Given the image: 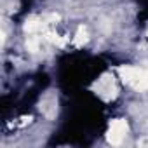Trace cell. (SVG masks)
Returning <instances> with one entry per match:
<instances>
[{
	"label": "cell",
	"instance_id": "obj_1",
	"mask_svg": "<svg viewBox=\"0 0 148 148\" xmlns=\"http://www.w3.org/2000/svg\"><path fill=\"white\" fill-rule=\"evenodd\" d=\"M127 131H129V125H127L125 120H122V119H115V120H112V124H110V127H108V134H106L108 143L113 145V146L122 145V141H124Z\"/></svg>",
	"mask_w": 148,
	"mask_h": 148
},
{
	"label": "cell",
	"instance_id": "obj_2",
	"mask_svg": "<svg viewBox=\"0 0 148 148\" xmlns=\"http://www.w3.org/2000/svg\"><path fill=\"white\" fill-rule=\"evenodd\" d=\"M98 92L105 98V99H110V98H115V92H117V87L113 84V79H110V75H103L99 80H98Z\"/></svg>",
	"mask_w": 148,
	"mask_h": 148
},
{
	"label": "cell",
	"instance_id": "obj_3",
	"mask_svg": "<svg viewBox=\"0 0 148 148\" xmlns=\"http://www.w3.org/2000/svg\"><path fill=\"white\" fill-rule=\"evenodd\" d=\"M87 40H89L87 30H86L84 26H79V30H77V33H75V38H73V44H75L77 47H82Z\"/></svg>",
	"mask_w": 148,
	"mask_h": 148
},
{
	"label": "cell",
	"instance_id": "obj_4",
	"mask_svg": "<svg viewBox=\"0 0 148 148\" xmlns=\"http://www.w3.org/2000/svg\"><path fill=\"white\" fill-rule=\"evenodd\" d=\"M38 28H40V21L35 19V18H32V19H28V21L25 23V32H26V33H33V32H37Z\"/></svg>",
	"mask_w": 148,
	"mask_h": 148
},
{
	"label": "cell",
	"instance_id": "obj_5",
	"mask_svg": "<svg viewBox=\"0 0 148 148\" xmlns=\"http://www.w3.org/2000/svg\"><path fill=\"white\" fill-rule=\"evenodd\" d=\"M26 49H28L30 52H37V51H38V38H37V37H30V38L26 40Z\"/></svg>",
	"mask_w": 148,
	"mask_h": 148
},
{
	"label": "cell",
	"instance_id": "obj_6",
	"mask_svg": "<svg viewBox=\"0 0 148 148\" xmlns=\"http://www.w3.org/2000/svg\"><path fill=\"white\" fill-rule=\"evenodd\" d=\"M138 146H148V136H145V138L138 139Z\"/></svg>",
	"mask_w": 148,
	"mask_h": 148
}]
</instances>
